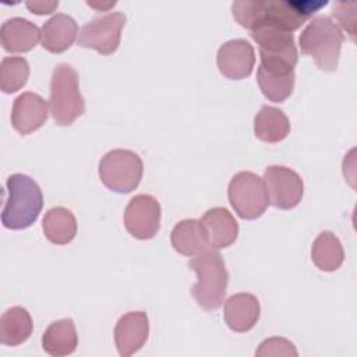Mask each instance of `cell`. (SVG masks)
Segmentation results:
<instances>
[{
    "label": "cell",
    "mask_w": 357,
    "mask_h": 357,
    "mask_svg": "<svg viewBox=\"0 0 357 357\" xmlns=\"http://www.w3.org/2000/svg\"><path fill=\"white\" fill-rule=\"evenodd\" d=\"M326 4V0H240L231 4V13L245 29L266 25L291 33Z\"/></svg>",
    "instance_id": "obj_1"
},
{
    "label": "cell",
    "mask_w": 357,
    "mask_h": 357,
    "mask_svg": "<svg viewBox=\"0 0 357 357\" xmlns=\"http://www.w3.org/2000/svg\"><path fill=\"white\" fill-rule=\"evenodd\" d=\"M7 199L1 211L6 229L21 230L36 222L43 206V195L38 183L26 174H11L6 181Z\"/></svg>",
    "instance_id": "obj_2"
},
{
    "label": "cell",
    "mask_w": 357,
    "mask_h": 357,
    "mask_svg": "<svg viewBox=\"0 0 357 357\" xmlns=\"http://www.w3.org/2000/svg\"><path fill=\"white\" fill-rule=\"evenodd\" d=\"M188 266L197 273V282L191 289V294L197 304L204 310H218L226 296L229 273L222 255L212 250H206L195 255Z\"/></svg>",
    "instance_id": "obj_3"
},
{
    "label": "cell",
    "mask_w": 357,
    "mask_h": 357,
    "mask_svg": "<svg viewBox=\"0 0 357 357\" xmlns=\"http://www.w3.org/2000/svg\"><path fill=\"white\" fill-rule=\"evenodd\" d=\"M344 36L326 15L312 18L300 33V49L314 59L322 71H336Z\"/></svg>",
    "instance_id": "obj_4"
},
{
    "label": "cell",
    "mask_w": 357,
    "mask_h": 357,
    "mask_svg": "<svg viewBox=\"0 0 357 357\" xmlns=\"http://www.w3.org/2000/svg\"><path fill=\"white\" fill-rule=\"evenodd\" d=\"M85 112L79 77L73 66L60 63L50 79V113L57 126H70Z\"/></svg>",
    "instance_id": "obj_5"
},
{
    "label": "cell",
    "mask_w": 357,
    "mask_h": 357,
    "mask_svg": "<svg viewBox=\"0 0 357 357\" xmlns=\"http://www.w3.org/2000/svg\"><path fill=\"white\" fill-rule=\"evenodd\" d=\"M142 173V159L130 149H112L99 162L100 181L119 194H128L135 190L141 183Z\"/></svg>",
    "instance_id": "obj_6"
},
{
    "label": "cell",
    "mask_w": 357,
    "mask_h": 357,
    "mask_svg": "<svg viewBox=\"0 0 357 357\" xmlns=\"http://www.w3.org/2000/svg\"><path fill=\"white\" fill-rule=\"evenodd\" d=\"M227 197L234 212L245 220L261 218L269 205L265 181L252 172L234 174L227 187Z\"/></svg>",
    "instance_id": "obj_7"
},
{
    "label": "cell",
    "mask_w": 357,
    "mask_h": 357,
    "mask_svg": "<svg viewBox=\"0 0 357 357\" xmlns=\"http://www.w3.org/2000/svg\"><path fill=\"white\" fill-rule=\"evenodd\" d=\"M126 21V14L119 11L96 15L81 28L77 43L81 47L93 49L102 56H109L120 45Z\"/></svg>",
    "instance_id": "obj_8"
},
{
    "label": "cell",
    "mask_w": 357,
    "mask_h": 357,
    "mask_svg": "<svg viewBox=\"0 0 357 357\" xmlns=\"http://www.w3.org/2000/svg\"><path fill=\"white\" fill-rule=\"evenodd\" d=\"M250 35L258 45L261 64L287 68L296 67L298 53L293 33L275 26L261 25L252 28Z\"/></svg>",
    "instance_id": "obj_9"
},
{
    "label": "cell",
    "mask_w": 357,
    "mask_h": 357,
    "mask_svg": "<svg viewBox=\"0 0 357 357\" xmlns=\"http://www.w3.org/2000/svg\"><path fill=\"white\" fill-rule=\"evenodd\" d=\"M264 181L272 206L293 209L300 204L304 194V183L293 169L278 165L268 166L264 173Z\"/></svg>",
    "instance_id": "obj_10"
},
{
    "label": "cell",
    "mask_w": 357,
    "mask_h": 357,
    "mask_svg": "<svg viewBox=\"0 0 357 357\" xmlns=\"http://www.w3.org/2000/svg\"><path fill=\"white\" fill-rule=\"evenodd\" d=\"M162 209L151 194H138L130 199L124 211L126 230L138 240L153 238L160 229Z\"/></svg>",
    "instance_id": "obj_11"
},
{
    "label": "cell",
    "mask_w": 357,
    "mask_h": 357,
    "mask_svg": "<svg viewBox=\"0 0 357 357\" xmlns=\"http://www.w3.org/2000/svg\"><path fill=\"white\" fill-rule=\"evenodd\" d=\"M220 74L229 79H243L252 73L255 66V52L245 39H231L225 42L216 54Z\"/></svg>",
    "instance_id": "obj_12"
},
{
    "label": "cell",
    "mask_w": 357,
    "mask_h": 357,
    "mask_svg": "<svg viewBox=\"0 0 357 357\" xmlns=\"http://www.w3.org/2000/svg\"><path fill=\"white\" fill-rule=\"evenodd\" d=\"M149 321L144 311H130L119 318L114 326V343L121 357L137 353L146 343Z\"/></svg>",
    "instance_id": "obj_13"
},
{
    "label": "cell",
    "mask_w": 357,
    "mask_h": 357,
    "mask_svg": "<svg viewBox=\"0 0 357 357\" xmlns=\"http://www.w3.org/2000/svg\"><path fill=\"white\" fill-rule=\"evenodd\" d=\"M47 114V103L40 95L35 92H24L14 99L11 124L21 135H28L46 123Z\"/></svg>",
    "instance_id": "obj_14"
},
{
    "label": "cell",
    "mask_w": 357,
    "mask_h": 357,
    "mask_svg": "<svg viewBox=\"0 0 357 357\" xmlns=\"http://www.w3.org/2000/svg\"><path fill=\"white\" fill-rule=\"evenodd\" d=\"M261 314L258 298L251 293H237L225 303V322L233 332L251 331Z\"/></svg>",
    "instance_id": "obj_15"
},
{
    "label": "cell",
    "mask_w": 357,
    "mask_h": 357,
    "mask_svg": "<svg viewBox=\"0 0 357 357\" xmlns=\"http://www.w3.org/2000/svg\"><path fill=\"white\" fill-rule=\"evenodd\" d=\"M201 223L205 227L209 245L215 250L230 247L238 237V223L226 208L215 206L208 209Z\"/></svg>",
    "instance_id": "obj_16"
},
{
    "label": "cell",
    "mask_w": 357,
    "mask_h": 357,
    "mask_svg": "<svg viewBox=\"0 0 357 357\" xmlns=\"http://www.w3.org/2000/svg\"><path fill=\"white\" fill-rule=\"evenodd\" d=\"M39 39V28L26 18L13 17L1 24L0 42L8 53H26L36 46Z\"/></svg>",
    "instance_id": "obj_17"
},
{
    "label": "cell",
    "mask_w": 357,
    "mask_h": 357,
    "mask_svg": "<svg viewBox=\"0 0 357 357\" xmlns=\"http://www.w3.org/2000/svg\"><path fill=\"white\" fill-rule=\"evenodd\" d=\"M78 25L68 14H54L40 28L42 47L50 53H63L75 40Z\"/></svg>",
    "instance_id": "obj_18"
},
{
    "label": "cell",
    "mask_w": 357,
    "mask_h": 357,
    "mask_svg": "<svg viewBox=\"0 0 357 357\" xmlns=\"http://www.w3.org/2000/svg\"><path fill=\"white\" fill-rule=\"evenodd\" d=\"M294 70L261 64L257 70V81L264 96L272 102H284L294 88Z\"/></svg>",
    "instance_id": "obj_19"
},
{
    "label": "cell",
    "mask_w": 357,
    "mask_h": 357,
    "mask_svg": "<svg viewBox=\"0 0 357 357\" xmlns=\"http://www.w3.org/2000/svg\"><path fill=\"white\" fill-rule=\"evenodd\" d=\"M170 241L174 251L187 257H195L209 245L205 227L197 219L180 220L172 230Z\"/></svg>",
    "instance_id": "obj_20"
},
{
    "label": "cell",
    "mask_w": 357,
    "mask_h": 357,
    "mask_svg": "<svg viewBox=\"0 0 357 357\" xmlns=\"http://www.w3.org/2000/svg\"><path fill=\"white\" fill-rule=\"evenodd\" d=\"M78 346V335L75 324L71 318H63L52 322L42 336L43 350L54 357L68 356Z\"/></svg>",
    "instance_id": "obj_21"
},
{
    "label": "cell",
    "mask_w": 357,
    "mask_h": 357,
    "mask_svg": "<svg viewBox=\"0 0 357 357\" xmlns=\"http://www.w3.org/2000/svg\"><path fill=\"white\" fill-rule=\"evenodd\" d=\"M254 134L262 142H280L290 134V121L280 109L264 105L254 117Z\"/></svg>",
    "instance_id": "obj_22"
},
{
    "label": "cell",
    "mask_w": 357,
    "mask_h": 357,
    "mask_svg": "<svg viewBox=\"0 0 357 357\" xmlns=\"http://www.w3.org/2000/svg\"><path fill=\"white\" fill-rule=\"evenodd\" d=\"M33 331L31 314L26 308L15 305L6 310L0 318V342L4 346H18L29 339Z\"/></svg>",
    "instance_id": "obj_23"
},
{
    "label": "cell",
    "mask_w": 357,
    "mask_h": 357,
    "mask_svg": "<svg viewBox=\"0 0 357 357\" xmlns=\"http://www.w3.org/2000/svg\"><path fill=\"white\" fill-rule=\"evenodd\" d=\"M42 229L50 243L64 245L71 243L77 234V219L70 209L54 206L45 213Z\"/></svg>",
    "instance_id": "obj_24"
},
{
    "label": "cell",
    "mask_w": 357,
    "mask_h": 357,
    "mask_svg": "<svg viewBox=\"0 0 357 357\" xmlns=\"http://www.w3.org/2000/svg\"><path fill=\"white\" fill-rule=\"evenodd\" d=\"M311 259L324 272H333L344 261V251L340 240L332 231H321L312 243Z\"/></svg>",
    "instance_id": "obj_25"
},
{
    "label": "cell",
    "mask_w": 357,
    "mask_h": 357,
    "mask_svg": "<svg viewBox=\"0 0 357 357\" xmlns=\"http://www.w3.org/2000/svg\"><path fill=\"white\" fill-rule=\"evenodd\" d=\"M29 77V64L24 57H4L0 64V89L14 93L21 89Z\"/></svg>",
    "instance_id": "obj_26"
},
{
    "label": "cell",
    "mask_w": 357,
    "mask_h": 357,
    "mask_svg": "<svg viewBox=\"0 0 357 357\" xmlns=\"http://www.w3.org/2000/svg\"><path fill=\"white\" fill-rule=\"evenodd\" d=\"M255 356H298L294 344L284 339V337H269L265 339L258 350L255 351Z\"/></svg>",
    "instance_id": "obj_27"
},
{
    "label": "cell",
    "mask_w": 357,
    "mask_h": 357,
    "mask_svg": "<svg viewBox=\"0 0 357 357\" xmlns=\"http://www.w3.org/2000/svg\"><path fill=\"white\" fill-rule=\"evenodd\" d=\"M356 3H336L332 11L333 18L350 35L351 40L356 35Z\"/></svg>",
    "instance_id": "obj_28"
},
{
    "label": "cell",
    "mask_w": 357,
    "mask_h": 357,
    "mask_svg": "<svg viewBox=\"0 0 357 357\" xmlns=\"http://www.w3.org/2000/svg\"><path fill=\"white\" fill-rule=\"evenodd\" d=\"M25 6L31 13L38 15H45V14L53 13L57 8L59 1L57 0H29L25 3Z\"/></svg>",
    "instance_id": "obj_29"
},
{
    "label": "cell",
    "mask_w": 357,
    "mask_h": 357,
    "mask_svg": "<svg viewBox=\"0 0 357 357\" xmlns=\"http://www.w3.org/2000/svg\"><path fill=\"white\" fill-rule=\"evenodd\" d=\"M86 4L88 6H91V7H93V8H98V10H107V8H110V7H113V6H116V1H103V3H95V1H86Z\"/></svg>",
    "instance_id": "obj_30"
}]
</instances>
